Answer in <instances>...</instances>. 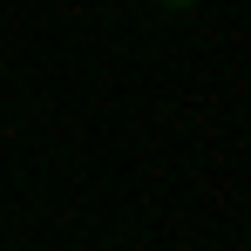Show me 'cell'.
I'll return each mask as SVG.
<instances>
[{
	"label": "cell",
	"instance_id": "cell-1",
	"mask_svg": "<svg viewBox=\"0 0 251 251\" xmlns=\"http://www.w3.org/2000/svg\"><path fill=\"white\" fill-rule=\"evenodd\" d=\"M170 7H183V0H170Z\"/></svg>",
	"mask_w": 251,
	"mask_h": 251
}]
</instances>
